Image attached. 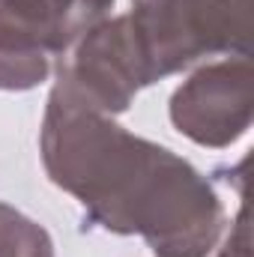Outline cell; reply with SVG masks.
Returning a JSON list of instances; mask_svg holds the SVG:
<instances>
[{"label":"cell","mask_w":254,"mask_h":257,"mask_svg":"<svg viewBox=\"0 0 254 257\" xmlns=\"http://www.w3.org/2000/svg\"><path fill=\"white\" fill-rule=\"evenodd\" d=\"M215 257H251V230H248L245 203H239V212H236V218L230 224V233L224 236V242L215 251Z\"/></svg>","instance_id":"obj_7"},{"label":"cell","mask_w":254,"mask_h":257,"mask_svg":"<svg viewBox=\"0 0 254 257\" xmlns=\"http://www.w3.org/2000/svg\"><path fill=\"white\" fill-rule=\"evenodd\" d=\"M248 0H132L126 15L147 81H162L200 57L248 54Z\"/></svg>","instance_id":"obj_2"},{"label":"cell","mask_w":254,"mask_h":257,"mask_svg":"<svg viewBox=\"0 0 254 257\" xmlns=\"http://www.w3.org/2000/svg\"><path fill=\"white\" fill-rule=\"evenodd\" d=\"M251 60L233 54L197 69L171 99V120L200 147H230L251 126Z\"/></svg>","instance_id":"obj_5"},{"label":"cell","mask_w":254,"mask_h":257,"mask_svg":"<svg viewBox=\"0 0 254 257\" xmlns=\"http://www.w3.org/2000/svg\"><path fill=\"white\" fill-rule=\"evenodd\" d=\"M0 257H54V242L42 224L0 200Z\"/></svg>","instance_id":"obj_6"},{"label":"cell","mask_w":254,"mask_h":257,"mask_svg":"<svg viewBox=\"0 0 254 257\" xmlns=\"http://www.w3.org/2000/svg\"><path fill=\"white\" fill-rule=\"evenodd\" d=\"M114 0H0V90H33Z\"/></svg>","instance_id":"obj_3"},{"label":"cell","mask_w":254,"mask_h":257,"mask_svg":"<svg viewBox=\"0 0 254 257\" xmlns=\"http://www.w3.org/2000/svg\"><path fill=\"white\" fill-rule=\"evenodd\" d=\"M42 165L90 224L138 233L156 257H209L224 230V206L186 159L117 126L108 114L51 90L42 120Z\"/></svg>","instance_id":"obj_1"},{"label":"cell","mask_w":254,"mask_h":257,"mask_svg":"<svg viewBox=\"0 0 254 257\" xmlns=\"http://www.w3.org/2000/svg\"><path fill=\"white\" fill-rule=\"evenodd\" d=\"M147 72L135 48L126 15L105 18L90 27L57 63V84L63 96L99 114H120L132 105L141 87H147Z\"/></svg>","instance_id":"obj_4"}]
</instances>
